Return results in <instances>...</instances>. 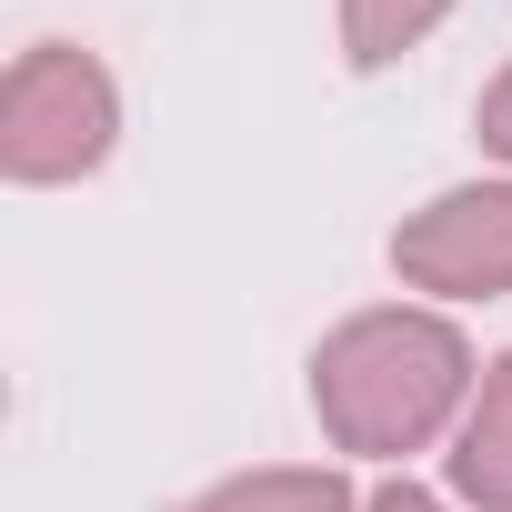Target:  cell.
<instances>
[{
    "instance_id": "cell-2",
    "label": "cell",
    "mask_w": 512,
    "mask_h": 512,
    "mask_svg": "<svg viewBox=\"0 0 512 512\" xmlns=\"http://www.w3.org/2000/svg\"><path fill=\"white\" fill-rule=\"evenodd\" d=\"M121 151V81L81 41H31L0 81V171L21 191H71Z\"/></svg>"
},
{
    "instance_id": "cell-5",
    "label": "cell",
    "mask_w": 512,
    "mask_h": 512,
    "mask_svg": "<svg viewBox=\"0 0 512 512\" xmlns=\"http://www.w3.org/2000/svg\"><path fill=\"white\" fill-rule=\"evenodd\" d=\"M181 512H362V492L332 462H262V472H231V482L191 492Z\"/></svg>"
},
{
    "instance_id": "cell-1",
    "label": "cell",
    "mask_w": 512,
    "mask_h": 512,
    "mask_svg": "<svg viewBox=\"0 0 512 512\" xmlns=\"http://www.w3.org/2000/svg\"><path fill=\"white\" fill-rule=\"evenodd\" d=\"M472 382H482V362H472L462 322L432 302H372V312L332 322L312 352V412H322L332 452H352V462H412V452L452 442L472 412Z\"/></svg>"
},
{
    "instance_id": "cell-3",
    "label": "cell",
    "mask_w": 512,
    "mask_h": 512,
    "mask_svg": "<svg viewBox=\"0 0 512 512\" xmlns=\"http://www.w3.org/2000/svg\"><path fill=\"white\" fill-rule=\"evenodd\" d=\"M392 272L432 302H502L512 292V171L452 181L392 221Z\"/></svg>"
},
{
    "instance_id": "cell-6",
    "label": "cell",
    "mask_w": 512,
    "mask_h": 512,
    "mask_svg": "<svg viewBox=\"0 0 512 512\" xmlns=\"http://www.w3.org/2000/svg\"><path fill=\"white\" fill-rule=\"evenodd\" d=\"M452 11H462V0H342V61H352V71H392V61H412Z\"/></svg>"
},
{
    "instance_id": "cell-4",
    "label": "cell",
    "mask_w": 512,
    "mask_h": 512,
    "mask_svg": "<svg viewBox=\"0 0 512 512\" xmlns=\"http://www.w3.org/2000/svg\"><path fill=\"white\" fill-rule=\"evenodd\" d=\"M452 492L472 512H512V352H492L472 382V412L452 432Z\"/></svg>"
},
{
    "instance_id": "cell-8",
    "label": "cell",
    "mask_w": 512,
    "mask_h": 512,
    "mask_svg": "<svg viewBox=\"0 0 512 512\" xmlns=\"http://www.w3.org/2000/svg\"><path fill=\"white\" fill-rule=\"evenodd\" d=\"M362 512H452V502H442V492H422L412 472H392V482H372V492H362Z\"/></svg>"
},
{
    "instance_id": "cell-7",
    "label": "cell",
    "mask_w": 512,
    "mask_h": 512,
    "mask_svg": "<svg viewBox=\"0 0 512 512\" xmlns=\"http://www.w3.org/2000/svg\"><path fill=\"white\" fill-rule=\"evenodd\" d=\"M472 131H482V151H492V161H512V61L482 81V111H472Z\"/></svg>"
}]
</instances>
